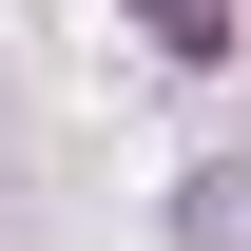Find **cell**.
<instances>
[{
  "mask_svg": "<svg viewBox=\"0 0 251 251\" xmlns=\"http://www.w3.org/2000/svg\"><path fill=\"white\" fill-rule=\"evenodd\" d=\"M135 39H155V58H232V39H251V0H135Z\"/></svg>",
  "mask_w": 251,
  "mask_h": 251,
  "instance_id": "cell-1",
  "label": "cell"
}]
</instances>
